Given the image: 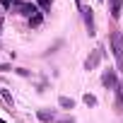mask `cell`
Masks as SVG:
<instances>
[{
    "label": "cell",
    "mask_w": 123,
    "mask_h": 123,
    "mask_svg": "<svg viewBox=\"0 0 123 123\" xmlns=\"http://www.w3.org/2000/svg\"><path fill=\"white\" fill-rule=\"evenodd\" d=\"M109 43H111V48H113V55H116L118 70H123V36H121V31H111Z\"/></svg>",
    "instance_id": "cell-1"
},
{
    "label": "cell",
    "mask_w": 123,
    "mask_h": 123,
    "mask_svg": "<svg viewBox=\"0 0 123 123\" xmlns=\"http://www.w3.org/2000/svg\"><path fill=\"white\" fill-rule=\"evenodd\" d=\"M104 58V46H97L92 53H89V58L85 60V70H94L97 65H99V60Z\"/></svg>",
    "instance_id": "cell-2"
},
{
    "label": "cell",
    "mask_w": 123,
    "mask_h": 123,
    "mask_svg": "<svg viewBox=\"0 0 123 123\" xmlns=\"http://www.w3.org/2000/svg\"><path fill=\"white\" fill-rule=\"evenodd\" d=\"M15 7L19 10V15H24V17H29V19H31L34 15H39V12H41L34 3H19V0H17V5H15Z\"/></svg>",
    "instance_id": "cell-3"
},
{
    "label": "cell",
    "mask_w": 123,
    "mask_h": 123,
    "mask_svg": "<svg viewBox=\"0 0 123 123\" xmlns=\"http://www.w3.org/2000/svg\"><path fill=\"white\" fill-rule=\"evenodd\" d=\"M82 17H85V27H87L89 36H94L97 27H94V12H92V7H82Z\"/></svg>",
    "instance_id": "cell-4"
},
{
    "label": "cell",
    "mask_w": 123,
    "mask_h": 123,
    "mask_svg": "<svg viewBox=\"0 0 123 123\" xmlns=\"http://www.w3.org/2000/svg\"><path fill=\"white\" fill-rule=\"evenodd\" d=\"M101 82H104V87H109V89H116L118 87V77H116V70H104V75H101Z\"/></svg>",
    "instance_id": "cell-5"
},
{
    "label": "cell",
    "mask_w": 123,
    "mask_h": 123,
    "mask_svg": "<svg viewBox=\"0 0 123 123\" xmlns=\"http://www.w3.org/2000/svg\"><path fill=\"white\" fill-rule=\"evenodd\" d=\"M121 10H123V0H111V17L113 19L121 17Z\"/></svg>",
    "instance_id": "cell-6"
},
{
    "label": "cell",
    "mask_w": 123,
    "mask_h": 123,
    "mask_svg": "<svg viewBox=\"0 0 123 123\" xmlns=\"http://www.w3.org/2000/svg\"><path fill=\"white\" fill-rule=\"evenodd\" d=\"M0 99L5 101V106L12 111V106H15V101H12V94H10V89H0Z\"/></svg>",
    "instance_id": "cell-7"
},
{
    "label": "cell",
    "mask_w": 123,
    "mask_h": 123,
    "mask_svg": "<svg viewBox=\"0 0 123 123\" xmlns=\"http://www.w3.org/2000/svg\"><path fill=\"white\" fill-rule=\"evenodd\" d=\"M36 116H39L41 121H55V111H48V109H39Z\"/></svg>",
    "instance_id": "cell-8"
},
{
    "label": "cell",
    "mask_w": 123,
    "mask_h": 123,
    "mask_svg": "<svg viewBox=\"0 0 123 123\" xmlns=\"http://www.w3.org/2000/svg\"><path fill=\"white\" fill-rule=\"evenodd\" d=\"M116 106H118V111H123V85L121 82L116 87Z\"/></svg>",
    "instance_id": "cell-9"
},
{
    "label": "cell",
    "mask_w": 123,
    "mask_h": 123,
    "mask_svg": "<svg viewBox=\"0 0 123 123\" xmlns=\"http://www.w3.org/2000/svg\"><path fill=\"white\" fill-rule=\"evenodd\" d=\"M58 104H60V109H68V111H70V109H75V101H73L70 97H60V99H58Z\"/></svg>",
    "instance_id": "cell-10"
},
{
    "label": "cell",
    "mask_w": 123,
    "mask_h": 123,
    "mask_svg": "<svg viewBox=\"0 0 123 123\" xmlns=\"http://www.w3.org/2000/svg\"><path fill=\"white\" fill-rule=\"evenodd\" d=\"M82 101H85L87 106H97V97H94V94H85V97H82Z\"/></svg>",
    "instance_id": "cell-11"
},
{
    "label": "cell",
    "mask_w": 123,
    "mask_h": 123,
    "mask_svg": "<svg viewBox=\"0 0 123 123\" xmlns=\"http://www.w3.org/2000/svg\"><path fill=\"white\" fill-rule=\"evenodd\" d=\"M36 3H39L41 12H48V10H51V0H36Z\"/></svg>",
    "instance_id": "cell-12"
},
{
    "label": "cell",
    "mask_w": 123,
    "mask_h": 123,
    "mask_svg": "<svg viewBox=\"0 0 123 123\" xmlns=\"http://www.w3.org/2000/svg\"><path fill=\"white\" fill-rule=\"evenodd\" d=\"M41 19H43V17H41V12H39V15H34V17L29 19V24H31V27H39V24H41Z\"/></svg>",
    "instance_id": "cell-13"
},
{
    "label": "cell",
    "mask_w": 123,
    "mask_h": 123,
    "mask_svg": "<svg viewBox=\"0 0 123 123\" xmlns=\"http://www.w3.org/2000/svg\"><path fill=\"white\" fill-rule=\"evenodd\" d=\"M12 5H17V0H3V7H5V10L12 7Z\"/></svg>",
    "instance_id": "cell-14"
},
{
    "label": "cell",
    "mask_w": 123,
    "mask_h": 123,
    "mask_svg": "<svg viewBox=\"0 0 123 123\" xmlns=\"http://www.w3.org/2000/svg\"><path fill=\"white\" fill-rule=\"evenodd\" d=\"M60 123H75V118L70 116V118H63V121H60Z\"/></svg>",
    "instance_id": "cell-15"
},
{
    "label": "cell",
    "mask_w": 123,
    "mask_h": 123,
    "mask_svg": "<svg viewBox=\"0 0 123 123\" xmlns=\"http://www.w3.org/2000/svg\"><path fill=\"white\" fill-rule=\"evenodd\" d=\"M0 123H7V121H5V118H0Z\"/></svg>",
    "instance_id": "cell-16"
},
{
    "label": "cell",
    "mask_w": 123,
    "mask_h": 123,
    "mask_svg": "<svg viewBox=\"0 0 123 123\" xmlns=\"http://www.w3.org/2000/svg\"><path fill=\"white\" fill-rule=\"evenodd\" d=\"M0 22H3V12H0Z\"/></svg>",
    "instance_id": "cell-17"
}]
</instances>
